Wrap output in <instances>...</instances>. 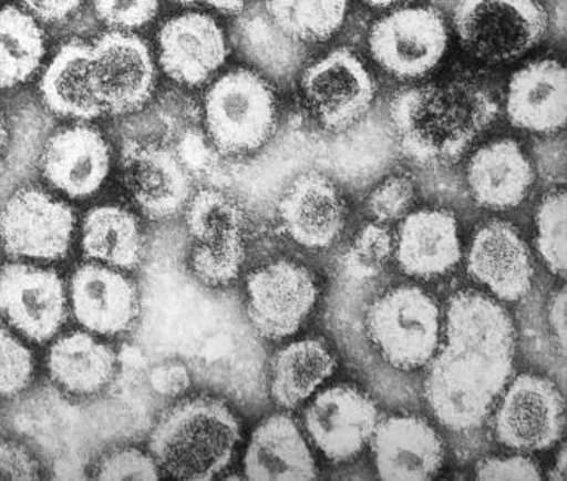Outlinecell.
<instances>
[{"mask_svg":"<svg viewBox=\"0 0 567 481\" xmlns=\"http://www.w3.org/2000/svg\"><path fill=\"white\" fill-rule=\"evenodd\" d=\"M302 88L318 121L332 132L359 124L377 93L369 70L348 49L332 51L307 69Z\"/></svg>","mask_w":567,"mask_h":481,"instance_id":"8fae6325","label":"cell"},{"mask_svg":"<svg viewBox=\"0 0 567 481\" xmlns=\"http://www.w3.org/2000/svg\"><path fill=\"white\" fill-rule=\"evenodd\" d=\"M498 115V103L482 84L447 82L399 91L390 121L402 151L415 163H456Z\"/></svg>","mask_w":567,"mask_h":481,"instance_id":"7a4b0ae2","label":"cell"},{"mask_svg":"<svg viewBox=\"0 0 567 481\" xmlns=\"http://www.w3.org/2000/svg\"><path fill=\"white\" fill-rule=\"evenodd\" d=\"M122 171L128 192L150 219H169L190 198V175L166 147L128 142L122 151Z\"/></svg>","mask_w":567,"mask_h":481,"instance_id":"9a60e30c","label":"cell"},{"mask_svg":"<svg viewBox=\"0 0 567 481\" xmlns=\"http://www.w3.org/2000/svg\"><path fill=\"white\" fill-rule=\"evenodd\" d=\"M83 252L115 268L135 269L145 253L138 221L117 206L91 209L83 224Z\"/></svg>","mask_w":567,"mask_h":481,"instance_id":"f546056e","label":"cell"},{"mask_svg":"<svg viewBox=\"0 0 567 481\" xmlns=\"http://www.w3.org/2000/svg\"><path fill=\"white\" fill-rule=\"evenodd\" d=\"M247 311L258 335L284 339L296 335L318 298L313 274L292 262H276L251 273Z\"/></svg>","mask_w":567,"mask_h":481,"instance_id":"30bf717a","label":"cell"},{"mask_svg":"<svg viewBox=\"0 0 567 481\" xmlns=\"http://www.w3.org/2000/svg\"><path fill=\"white\" fill-rule=\"evenodd\" d=\"M370 442L383 480H430L443 465V441L432 424L415 417L378 421Z\"/></svg>","mask_w":567,"mask_h":481,"instance_id":"e0dca14e","label":"cell"},{"mask_svg":"<svg viewBox=\"0 0 567 481\" xmlns=\"http://www.w3.org/2000/svg\"><path fill=\"white\" fill-rule=\"evenodd\" d=\"M195 2H203L213 9L220 10L224 13H240L245 7L248 6V0H195Z\"/></svg>","mask_w":567,"mask_h":481,"instance_id":"bcb514c9","label":"cell"},{"mask_svg":"<svg viewBox=\"0 0 567 481\" xmlns=\"http://www.w3.org/2000/svg\"><path fill=\"white\" fill-rule=\"evenodd\" d=\"M454 27L468 54L498 63L535 48L548 30V13L537 0H456Z\"/></svg>","mask_w":567,"mask_h":481,"instance_id":"8992f818","label":"cell"},{"mask_svg":"<svg viewBox=\"0 0 567 481\" xmlns=\"http://www.w3.org/2000/svg\"><path fill=\"white\" fill-rule=\"evenodd\" d=\"M534 168L523 147L499 140L481 147L467 168L468 187L478 205L509 209L520 205L534 184Z\"/></svg>","mask_w":567,"mask_h":481,"instance_id":"d4e9b609","label":"cell"},{"mask_svg":"<svg viewBox=\"0 0 567 481\" xmlns=\"http://www.w3.org/2000/svg\"><path fill=\"white\" fill-rule=\"evenodd\" d=\"M177 3H184V6H188V3H195V0H174Z\"/></svg>","mask_w":567,"mask_h":481,"instance_id":"f907efd6","label":"cell"},{"mask_svg":"<svg viewBox=\"0 0 567 481\" xmlns=\"http://www.w3.org/2000/svg\"><path fill=\"white\" fill-rule=\"evenodd\" d=\"M549 479L558 481L567 480V451L565 446H563L558 458H556L555 467H553Z\"/></svg>","mask_w":567,"mask_h":481,"instance_id":"7dc6e473","label":"cell"},{"mask_svg":"<svg viewBox=\"0 0 567 481\" xmlns=\"http://www.w3.org/2000/svg\"><path fill=\"white\" fill-rule=\"evenodd\" d=\"M23 6L43 21H61L79 9L82 0H22Z\"/></svg>","mask_w":567,"mask_h":481,"instance_id":"ee69618b","label":"cell"},{"mask_svg":"<svg viewBox=\"0 0 567 481\" xmlns=\"http://www.w3.org/2000/svg\"><path fill=\"white\" fill-rule=\"evenodd\" d=\"M44 52V33L33 17L17 7L0 10V88L27 82Z\"/></svg>","mask_w":567,"mask_h":481,"instance_id":"4dcf8cb0","label":"cell"},{"mask_svg":"<svg viewBox=\"0 0 567 481\" xmlns=\"http://www.w3.org/2000/svg\"><path fill=\"white\" fill-rule=\"evenodd\" d=\"M378 409L369 396L350 386L327 389L308 406L306 427L317 448L332 462H349L370 442Z\"/></svg>","mask_w":567,"mask_h":481,"instance_id":"5bb4252c","label":"cell"},{"mask_svg":"<svg viewBox=\"0 0 567 481\" xmlns=\"http://www.w3.org/2000/svg\"><path fill=\"white\" fill-rule=\"evenodd\" d=\"M511 124L535 133H555L566 125L567 73L556 61L528 63L507 88Z\"/></svg>","mask_w":567,"mask_h":481,"instance_id":"7402d4cb","label":"cell"},{"mask_svg":"<svg viewBox=\"0 0 567 481\" xmlns=\"http://www.w3.org/2000/svg\"><path fill=\"white\" fill-rule=\"evenodd\" d=\"M45 105L62 117L91 119L104 114L93 84V52L82 41H70L52 59L41 80Z\"/></svg>","mask_w":567,"mask_h":481,"instance_id":"4316f807","label":"cell"},{"mask_svg":"<svg viewBox=\"0 0 567 481\" xmlns=\"http://www.w3.org/2000/svg\"><path fill=\"white\" fill-rule=\"evenodd\" d=\"M394 253V238L381 223L362 227L353 238L346 268L357 279H370L383 272Z\"/></svg>","mask_w":567,"mask_h":481,"instance_id":"d590c367","label":"cell"},{"mask_svg":"<svg viewBox=\"0 0 567 481\" xmlns=\"http://www.w3.org/2000/svg\"><path fill=\"white\" fill-rule=\"evenodd\" d=\"M415 203V187L411 178L394 175L373 190L369 211L378 223L386 224L404 219Z\"/></svg>","mask_w":567,"mask_h":481,"instance_id":"74e56055","label":"cell"},{"mask_svg":"<svg viewBox=\"0 0 567 481\" xmlns=\"http://www.w3.org/2000/svg\"><path fill=\"white\" fill-rule=\"evenodd\" d=\"M245 262L241 235L215 242H197L192 253V269L199 283L209 287L226 286L239 276Z\"/></svg>","mask_w":567,"mask_h":481,"instance_id":"e575fe53","label":"cell"},{"mask_svg":"<svg viewBox=\"0 0 567 481\" xmlns=\"http://www.w3.org/2000/svg\"><path fill=\"white\" fill-rule=\"evenodd\" d=\"M549 326H551L553 336L556 342L566 352L567 337V294L566 289L556 290L549 301L548 308Z\"/></svg>","mask_w":567,"mask_h":481,"instance_id":"f6af8a7d","label":"cell"},{"mask_svg":"<svg viewBox=\"0 0 567 481\" xmlns=\"http://www.w3.org/2000/svg\"><path fill=\"white\" fill-rule=\"evenodd\" d=\"M565 402L549 379L520 375L499 396L495 434L506 448L544 451L561 438Z\"/></svg>","mask_w":567,"mask_h":481,"instance_id":"ba28073f","label":"cell"},{"mask_svg":"<svg viewBox=\"0 0 567 481\" xmlns=\"http://www.w3.org/2000/svg\"><path fill=\"white\" fill-rule=\"evenodd\" d=\"M150 381L157 395L175 398V396L187 391L190 386V375L185 365L173 361V364H164L154 368Z\"/></svg>","mask_w":567,"mask_h":481,"instance_id":"7bdbcfd3","label":"cell"},{"mask_svg":"<svg viewBox=\"0 0 567 481\" xmlns=\"http://www.w3.org/2000/svg\"><path fill=\"white\" fill-rule=\"evenodd\" d=\"M111 153L97 130L79 125L49 140L41 167L44 177L70 198H86L101 188L110 174Z\"/></svg>","mask_w":567,"mask_h":481,"instance_id":"44dd1931","label":"cell"},{"mask_svg":"<svg viewBox=\"0 0 567 481\" xmlns=\"http://www.w3.org/2000/svg\"><path fill=\"white\" fill-rule=\"evenodd\" d=\"M240 441L239 421L212 398L182 400L167 410L150 438L157 467L178 480H212L223 472Z\"/></svg>","mask_w":567,"mask_h":481,"instance_id":"3957f363","label":"cell"},{"mask_svg":"<svg viewBox=\"0 0 567 481\" xmlns=\"http://www.w3.org/2000/svg\"><path fill=\"white\" fill-rule=\"evenodd\" d=\"M70 298L76 321L97 335L127 331L140 315L132 280L106 266H80L70 284Z\"/></svg>","mask_w":567,"mask_h":481,"instance_id":"ac0fdd59","label":"cell"},{"mask_svg":"<svg viewBox=\"0 0 567 481\" xmlns=\"http://www.w3.org/2000/svg\"><path fill=\"white\" fill-rule=\"evenodd\" d=\"M279 217L284 231L297 244L328 248L344 231V199L324 175L306 174L284 193Z\"/></svg>","mask_w":567,"mask_h":481,"instance_id":"ffe728a7","label":"cell"},{"mask_svg":"<svg viewBox=\"0 0 567 481\" xmlns=\"http://www.w3.org/2000/svg\"><path fill=\"white\" fill-rule=\"evenodd\" d=\"M93 84L104 112L138 111L152 98L156 69L148 45L138 37L111 31L91 45Z\"/></svg>","mask_w":567,"mask_h":481,"instance_id":"7c38bea8","label":"cell"},{"mask_svg":"<svg viewBox=\"0 0 567 481\" xmlns=\"http://www.w3.org/2000/svg\"><path fill=\"white\" fill-rule=\"evenodd\" d=\"M275 23L296 41L331 40L344 23L348 0H262Z\"/></svg>","mask_w":567,"mask_h":481,"instance_id":"1f68e13d","label":"cell"},{"mask_svg":"<svg viewBox=\"0 0 567 481\" xmlns=\"http://www.w3.org/2000/svg\"><path fill=\"white\" fill-rule=\"evenodd\" d=\"M540 469L524 456L492 458L477 467L478 480H542Z\"/></svg>","mask_w":567,"mask_h":481,"instance_id":"60d3db41","label":"cell"},{"mask_svg":"<svg viewBox=\"0 0 567 481\" xmlns=\"http://www.w3.org/2000/svg\"><path fill=\"white\" fill-rule=\"evenodd\" d=\"M369 44L381 69L399 80H419L443 59L447 28L436 10L402 9L373 24Z\"/></svg>","mask_w":567,"mask_h":481,"instance_id":"52a82bcc","label":"cell"},{"mask_svg":"<svg viewBox=\"0 0 567 481\" xmlns=\"http://www.w3.org/2000/svg\"><path fill=\"white\" fill-rule=\"evenodd\" d=\"M334 367V357L321 340H299L284 347L272 361V399L286 409L300 406L331 377Z\"/></svg>","mask_w":567,"mask_h":481,"instance_id":"f1b7e54d","label":"cell"},{"mask_svg":"<svg viewBox=\"0 0 567 481\" xmlns=\"http://www.w3.org/2000/svg\"><path fill=\"white\" fill-rule=\"evenodd\" d=\"M365 2L373 7H390L394 3L405 2V0H365Z\"/></svg>","mask_w":567,"mask_h":481,"instance_id":"681fc988","label":"cell"},{"mask_svg":"<svg viewBox=\"0 0 567 481\" xmlns=\"http://www.w3.org/2000/svg\"><path fill=\"white\" fill-rule=\"evenodd\" d=\"M367 331L388 364L415 370L430 364L440 347V307L419 287H395L371 305Z\"/></svg>","mask_w":567,"mask_h":481,"instance_id":"5b68a950","label":"cell"},{"mask_svg":"<svg viewBox=\"0 0 567 481\" xmlns=\"http://www.w3.org/2000/svg\"><path fill=\"white\" fill-rule=\"evenodd\" d=\"M233 41L245 61L281 84L292 82L307 61V45L284 33L262 2L241 10L234 24Z\"/></svg>","mask_w":567,"mask_h":481,"instance_id":"cb8c5ba5","label":"cell"},{"mask_svg":"<svg viewBox=\"0 0 567 481\" xmlns=\"http://www.w3.org/2000/svg\"><path fill=\"white\" fill-rule=\"evenodd\" d=\"M468 273L502 300L517 301L534 283V259L519 232L503 221H493L472 240Z\"/></svg>","mask_w":567,"mask_h":481,"instance_id":"2e32d148","label":"cell"},{"mask_svg":"<svg viewBox=\"0 0 567 481\" xmlns=\"http://www.w3.org/2000/svg\"><path fill=\"white\" fill-rule=\"evenodd\" d=\"M7 143V129L2 115H0V168H2V151Z\"/></svg>","mask_w":567,"mask_h":481,"instance_id":"c3c4849f","label":"cell"},{"mask_svg":"<svg viewBox=\"0 0 567 481\" xmlns=\"http://www.w3.org/2000/svg\"><path fill=\"white\" fill-rule=\"evenodd\" d=\"M514 350L513 319L502 305L475 290L454 295L425 381L433 416L453 431L481 427L509 382Z\"/></svg>","mask_w":567,"mask_h":481,"instance_id":"6da1fadb","label":"cell"},{"mask_svg":"<svg viewBox=\"0 0 567 481\" xmlns=\"http://www.w3.org/2000/svg\"><path fill=\"white\" fill-rule=\"evenodd\" d=\"M34 361L30 349L9 329L0 326V399L16 398L33 378Z\"/></svg>","mask_w":567,"mask_h":481,"instance_id":"8d00e7d4","label":"cell"},{"mask_svg":"<svg viewBox=\"0 0 567 481\" xmlns=\"http://www.w3.org/2000/svg\"><path fill=\"white\" fill-rule=\"evenodd\" d=\"M567 196L549 193L537 213V245L549 272L565 276L567 268Z\"/></svg>","mask_w":567,"mask_h":481,"instance_id":"836d02e7","label":"cell"},{"mask_svg":"<svg viewBox=\"0 0 567 481\" xmlns=\"http://www.w3.org/2000/svg\"><path fill=\"white\" fill-rule=\"evenodd\" d=\"M164 72L182 84L205 83L227 58L223 30L212 17L187 13L167 21L159 31Z\"/></svg>","mask_w":567,"mask_h":481,"instance_id":"d6986e66","label":"cell"},{"mask_svg":"<svg viewBox=\"0 0 567 481\" xmlns=\"http://www.w3.org/2000/svg\"><path fill=\"white\" fill-rule=\"evenodd\" d=\"M209 139L227 156L251 153L271 139L278 122L272 88L251 70H234L209 88L205 100Z\"/></svg>","mask_w":567,"mask_h":481,"instance_id":"277c9868","label":"cell"},{"mask_svg":"<svg viewBox=\"0 0 567 481\" xmlns=\"http://www.w3.org/2000/svg\"><path fill=\"white\" fill-rule=\"evenodd\" d=\"M250 480H315L317 463L296 421L272 416L255 430L245 454Z\"/></svg>","mask_w":567,"mask_h":481,"instance_id":"484cf974","label":"cell"},{"mask_svg":"<svg viewBox=\"0 0 567 481\" xmlns=\"http://www.w3.org/2000/svg\"><path fill=\"white\" fill-rule=\"evenodd\" d=\"M100 480H159V467L153 456H146L138 449H117L112 451L96 470Z\"/></svg>","mask_w":567,"mask_h":481,"instance_id":"f35d334b","label":"cell"},{"mask_svg":"<svg viewBox=\"0 0 567 481\" xmlns=\"http://www.w3.org/2000/svg\"><path fill=\"white\" fill-rule=\"evenodd\" d=\"M187 227L197 242H215L241 235L245 214L240 206L216 190H202L187 208Z\"/></svg>","mask_w":567,"mask_h":481,"instance_id":"d6a6232c","label":"cell"},{"mask_svg":"<svg viewBox=\"0 0 567 481\" xmlns=\"http://www.w3.org/2000/svg\"><path fill=\"white\" fill-rule=\"evenodd\" d=\"M115 364L114 350L86 332L62 337L49 354L52 379L75 396L103 391L114 378Z\"/></svg>","mask_w":567,"mask_h":481,"instance_id":"83f0119b","label":"cell"},{"mask_svg":"<svg viewBox=\"0 0 567 481\" xmlns=\"http://www.w3.org/2000/svg\"><path fill=\"white\" fill-rule=\"evenodd\" d=\"M97 17L122 30L143 27L154 19L159 0H93Z\"/></svg>","mask_w":567,"mask_h":481,"instance_id":"ab89813d","label":"cell"},{"mask_svg":"<svg viewBox=\"0 0 567 481\" xmlns=\"http://www.w3.org/2000/svg\"><path fill=\"white\" fill-rule=\"evenodd\" d=\"M399 266L409 276L435 279L456 268L461 240L456 217L446 211L409 213L394 242Z\"/></svg>","mask_w":567,"mask_h":481,"instance_id":"603a6c76","label":"cell"},{"mask_svg":"<svg viewBox=\"0 0 567 481\" xmlns=\"http://www.w3.org/2000/svg\"><path fill=\"white\" fill-rule=\"evenodd\" d=\"M73 229V211L43 190H19L0 213V240L6 252L17 258H64Z\"/></svg>","mask_w":567,"mask_h":481,"instance_id":"9c48e42d","label":"cell"},{"mask_svg":"<svg viewBox=\"0 0 567 481\" xmlns=\"http://www.w3.org/2000/svg\"><path fill=\"white\" fill-rule=\"evenodd\" d=\"M0 316L34 342H48L66 321L64 283L52 269L10 263L0 269Z\"/></svg>","mask_w":567,"mask_h":481,"instance_id":"4fadbf2b","label":"cell"},{"mask_svg":"<svg viewBox=\"0 0 567 481\" xmlns=\"http://www.w3.org/2000/svg\"><path fill=\"white\" fill-rule=\"evenodd\" d=\"M40 467L33 456L16 442H0V480H38Z\"/></svg>","mask_w":567,"mask_h":481,"instance_id":"b9f144b4","label":"cell"}]
</instances>
